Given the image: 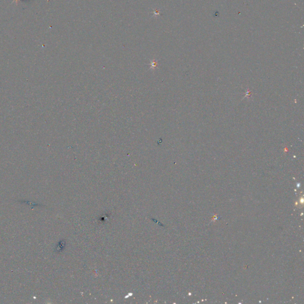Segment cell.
<instances>
[{
	"instance_id": "6da1fadb",
	"label": "cell",
	"mask_w": 304,
	"mask_h": 304,
	"mask_svg": "<svg viewBox=\"0 0 304 304\" xmlns=\"http://www.w3.org/2000/svg\"><path fill=\"white\" fill-rule=\"evenodd\" d=\"M21 1H27V0H21Z\"/></svg>"
}]
</instances>
